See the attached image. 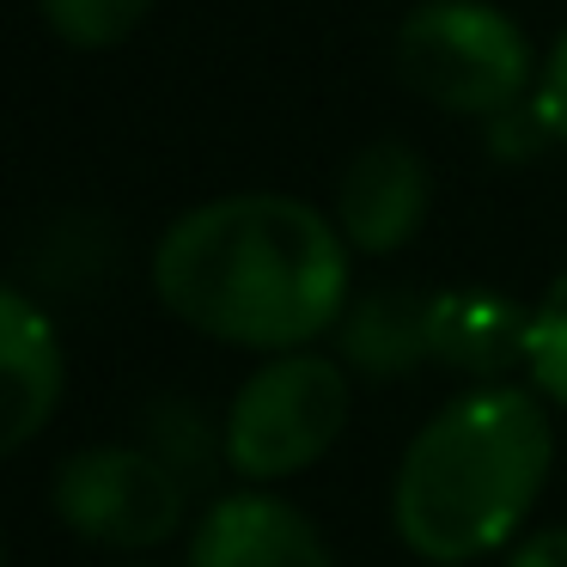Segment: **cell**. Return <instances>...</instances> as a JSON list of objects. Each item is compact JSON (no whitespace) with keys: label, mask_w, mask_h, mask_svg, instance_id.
Wrapping results in <instances>:
<instances>
[{"label":"cell","mask_w":567,"mask_h":567,"mask_svg":"<svg viewBox=\"0 0 567 567\" xmlns=\"http://www.w3.org/2000/svg\"><path fill=\"white\" fill-rule=\"evenodd\" d=\"M153 293L196 336L287 354L342 323L354 299V250L311 202L245 189L165 226L153 245Z\"/></svg>","instance_id":"6da1fadb"},{"label":"cell","mask_w":567,"mask_h":567,"mask_svg":"<svg viewBox=\"0 0 567 567\" xmlns=\"http://www.w3.org/2000/svg\"><path fill=\"white\" fill-rule=\"evenodd\" d=\"M555 464L549 396L488 379L452 396L409 440L391 488V525L409 555L464 567L506 549Z\"/></svg>","instance_id":"7a4b0ae2"},{"label":"cell","mask_w":567,"mask_h":567,"mask_svg":"<svg viewBox=\"0 0 567 567\" xmlns=\"http://www.w3.org/2000/svg\"><path fill=\"white\" fill-rule=\"evenodd\" d=\"M348 415H354V384L342 360L287 348L238 384L220 427V457L245 482H287L342 440Z\"/></svg>","instance_id":"3957f363"},{"label":"cell","mask_w":567,"mask_h":567,"mask_svg":"<svg viewBox=\"0 0 567 567\" xmlns=\"http://www.w3.org/2000/svg\"><path fill=\"white\" fill-rule=\"evenodd\" d=\"M396 74L433 111L501 116L530 86V43L488 0H421L396 25Z\"/></svg>","instance_id":"277c9868"},{"label":"cell","mask_w":567,"mask_h":567,"mask_svg":"<svg viewBox=\"0 0 567 567\" xmlns=\"http://www.w3.org/2000/svg\"><path fill=\"white\" fill-rule=\"evenodd\" d=\"M55 518L99 549H159L184 530L189 482L153 445H80L55 464Z\"/></svg>","instance_id":"5b68a950"},{"label":"cell","mask_w":567,"mask_h":567,"mask_svg":"<svg viewBox=\"0 0 567 567\" xmlns=\"http://www.w3.org/2000/svg\"><path fill=\"white\" fill-rule=\"evenodd\" d=\"M184 567H336L323 530L293 501L257 488H233L196 518Z\"/></svg>","instance_id":"8992f818"},{"label":"cell","mask_w":567,"mask_h":567,"mask_svg":"<svg viewBox=\"0 0 567 567\" xmlns=\"http://www.w3.org/2000/svg\"><path fill=\"white\" fill-rule=\"evenodd\" d=\"M68 391V354L38 299L0 281V457L25 452L55 421Z\"/></svg>","instance_id":"52a82bcc"},{"label":"cell","mask_w":567,"mask_h":567,"mask_svg":"<svg viewBox=\"0 0 567 567\" xmlns=\"http://www.w3.org/2000/svg\"><path fill=\"white\" fill-rule=\"evenodd\" d=\"M427 165L403 141H372L348 159L342 184H336V226H342L348 250L360 257H391L427 220Z\"/></svg>","instance_id":"ba28073f"},{"label":"cell","mask_w":567,"mask_h":567,"mask_svg":"<svg viewBox=\"0 0 567 567\" xmlns=\"http://www.w3.org/2000/svg\"><path fill=\"white\" fill-rule=\"evenodd\" d=\"M525 323L530 311L494 287H445L427 293V354L440 367L494 379L506 367H525Z\"/></svg>","instance_id":"9c48e42d"},{"label":"cell","mask_w":567,"mask_h":567,"mask_svg":"<svg viewBox=\"0 0 567 567\" xmlns=\"http://www.w3.org/2000/svg\"><path fill=\"white\" fill-rule=\"evenodd\" d=\"M342 360L372 379H396V372L421 367L427 354V293L415 287H372V293L348 299L342 323Z\"/></svg>","instance_id":"30bf717a"},{"label":"cell","mask_w":567,"mask_h":567,"mask_svg":"<svg viewBox=\"0 0 567 567\" xmlns=\"http://www.w3.org/2000/svg\"><path fill=\"white\" fill-rule=\"evenodd\" d=\"M525 372L555 409H567V269L543 287L525 323Z\"/></svg>","instance_id":"8fae6325"},{"label":"cell","mask_w":567,"mask_h":567,"mask_svg":"<svg viewBox=\"0 0 567 567\" xmlns=\"http://www.w3.org/2000/svg\"><path fill=\"white\" fill-rule=\"evenodd\" d=\"M38 7H43V25L68 50H116L153 13V0H38Z\"/></svg>","instance_id":"7c38bea8"},{"label":"cell","mask_w":567,"mask_h":567,"mask_svg":"<svg viewBox=\"0 0 567 567\" xmlns=\"http://www.w3.org/2000/svg\"><path fill=\"white\" fill-rule=\"evenodd\" d=\"M153 433H159V445L153 452L165 457V464L177 470V476L196 488L202 476H208V464H214V440H208V427H202L196 415H189L184 403H165V409H153Z\"/></svg>","instance_id":"4fadbf2b"},{"label":"cell","mask_w":567,"mask_h":567,"mask_svg":"<svg viewBox=\"0 0 567 567\" xmlns=\"http://www.w3.org/2000/svg\"><path fill=\"white\" fill-rule=\"evenodd\" d=\"M530 111H537L543 135H555V141L567 147V31L555 38L549 62H543V74H537V99H530Z\"/></svg>","instance_id":"5bb4252c"},{"label":"cell","mask_w":567,"mask_h":567,"mask_svg":"<svg viewBox=\"0 0 567 567\" xmlns=\"http://www.w3.org/2000/svg\"><path fill=\"white\" fill-rule=\"evenodd\" d=\"M506 567H567V525H543L513 543Z\"/></svg>","instance_id":"9a60e30c"},{"label":"cell","mask_w":567,"mask_h":567,"mask_svg":"<svg viewBox=\"0 0 567 567\" xmlns=\"http://www.w3.org/2000/svg\"><path fill=\"white\" fill-rule=\"evenodd\" d=\"M123 567H165V561H123Z\"/></svg>","instance_id":"2e32d148"},{"label":"cell","mask_w":567,"mask_h":567,"mask_svg":"<svg viewBox=\"0 0 567 567\" xmlns=\"http://www.w3.org/2000/svg\"><path fill=\"white\" fill-rule=\"evenodd\" d=\"M0 567H7V543H0Z\"/></svg>","instance_id":"e0dca14e"}]
</instances>
